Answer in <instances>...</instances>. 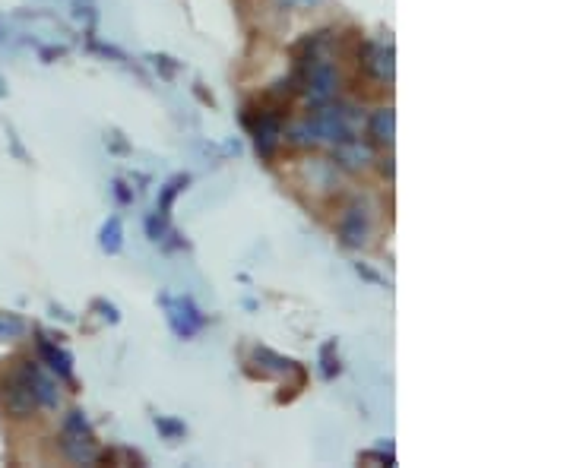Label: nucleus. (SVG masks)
<instances>
[{
  "label": "nucleus",
  "instance_id": "obj_1",
  "mask_svg": "<svg viewBox=\"0 0 570 468\" xmlns=\"http://www.w3.org/2000/svg\"><path fill=\"white\" fill-rule=\"evenodd\" d=\"M61 450L67 459L73 462H89L99 459V443H95L89 424L83 418V412H70V418L64 421V434H61Z\"/></svg>",
  "mask_w": 570,
  "mask_h": 468
},
{
  "label": "nucleus",
  "instance_id": "obj_2",
  "mask_svg": "<svg viewBox=\"0 0 570 468\" xmlns=\"http://www.w3.org/2000/svg\"><path fill=\"white\" fill-rule=\"evenodd\" d=\"M339 234L349 247H361L371 238V212L361 200H352L339 216Z\"/></svg>",
  "mask_w": 570,
  "mask_h": 468
},
{
  "label": "nucleus",
  "instance_id": "obj_3",
  "mask_svg": "<svg viewBox=\"0 0 570 468\" xmlns=\"http://www.w3.org/2000/svg\"><path fill=\"white\" fill-rule=\"evenodd\" d=\"M361 67L368 76H374L377 83H390L393 80V51L384 45H368L361 54Z\"/></svg>",
  "mask_w": 570,
  "mask_h": 468
},
{
  "label": "nucleus",
  "instance_id": "obj_4",
  "mask_svg": "<svg viewBox=\"0 0 570 468\" xmlns=\"http://www.w3.org/2000/svg\"><path fill=\"white\" fill-rule=\"evenodd\" d=\"M336 159L346 168H365L371 162V149L355 136V140H346V143L336 146Z\"/></svg>",
  "mask_w": 570,
  "mask_h": 468
},
{
  "label": "nucleus",
  "instance_id": "obj_5",
  "mask_svg": "<svg viewBox=\"0 0 570 468\" xmlns=\"http://www.w3.org/2000/svg\"><path fill=\"white\" fill-rule=\"evenodd\" d=\"M304 174H308V184L320 193H330L339 184V174L330 162H311L308 168H304Z\"/></svg>",
  "mask_w": 570,
  "mask_h": 468
},
{
  "label": "nucleus",
  "instance_id": "obj_6",
  "mask_svg": "<svg viewBox=\"0 0 570 468\" xmlns=\"http://www.w3.org/2000/svg\"><path fill=\"white\" fill-rule=\"evenodd\" d=\"M371 136H374V143H380V146H390L393 143V111L390 108L377 111L371 117Z\"/></svg>",
  "mask_w": 570,
  "mask_h": 468
},
{
  "label": "nucleus",
  "instance_id": "obj_7",
  "mask_svg": "<svg viewBox=\"0 0 570 468\" xmlns=\"http://www.w3.org/2000/svg\"><path fill=\"white\" fill-rule=\"evenodd\" d=\"M42 355L51 361V367L57 370V374H61V377H67V380H70V358L64 355V351H57L51 342H42Z\"/></svg>",
  "mask_w": 570,
  "mask_h": 468
},
{
  "label": "nucleus",
  "instance_id": "obj_8",
  "mask_svg": "<svg viewBox=\"0 0 570 468\" xmlns=\"http://www.w3.org/2000/svg\"><path fill=\"white\" fill-rule=\"evenodd\" d=\"M102 244H105L108 250H118V244H121V225H118V219H111V225L105 228Z\"/></svg>",
  "mask_w": 570,
  "mask_h": 468
},
{
  "label": "nucleus",
  "instance_id": "obj_9",
  "mask_svg": "<svg viewBox=\"0 0 570 468\" xmlns=\"http://www.w3.org/2000/svg\"><path fill=\"white\" fill-rule=\"evenodd\" d=\"M19 329H23V326H19L16 320H7V317H0V339H7V336H16V333H19Z\"/></svg>",
  "mask_w": 570,
  "mask_h": 468
},
{
  "label": "nucleus",
  "instance_id": "obj_10",
  "mask_svg": "<svg viewBox=\"0 0 570 468\" xmlns=\"http://www.w3.org/2000/svg\"><path fill=\"white\" fill-rule=\"evenodd\" d=\"M295 4H304V7H308V4H317V0H295Z\"/></svg>",
  "mask_w": 570,
  "mask_h": 468
}]
</instances>
